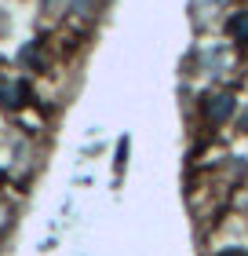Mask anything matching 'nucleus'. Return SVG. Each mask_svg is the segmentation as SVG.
Instances as JSON below:
<instances>
[{"label":"nucleus","mask_w":248,"mask_h":256,"mask_svg":"<svg viewBox=\"0 0 248 256\" xmlns=\"http://www.w3.org/2000/svg\"><path fill=\"white\" fill-rule=\"evenodd\" d=\"M223 256H245V252H238V249H230V252H223Z\"/></svg>","instance_id":"f03ea898"},{"label":"nucleus","mask_w":248,"mask_h":256,"mask_svg":"<svg viewBox=\"0 0 248 256\" xmlns=\"http://www.w3.org/2000/svg\"><path fill=\"white\" fill-rule=\"evenodd\" d=\"M208 114H212V118H227V114H230V99L219 96V102H216V106H208Z\"/></svg>","instance_id":"f257e3e1"}]
</instances>
